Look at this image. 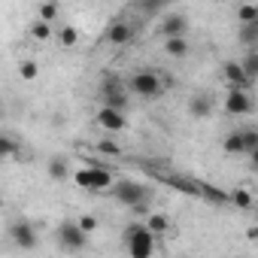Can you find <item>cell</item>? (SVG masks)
<instances>
[{
    "label": "cell",
    "instance_id": "obj_4",
    "mask_svg": "<svg viewBox=\"0 0 258 258\" xmlns=\"http://www.w3.org/2000/svg\"><path fill=\"white\" fill-rule=\"evenodd\" d=\"M73 179H76V185L79 188H88V191H94V195H100V191H109L112 188V173L106 170V167H82V170H76L73 173Z\"/></svg>",
    "mask_w": 258,
    "mask_h": 258
},
{
    "label": "cell",
    "instance_id": "obj_15",
    "mask_svg": "<svg viewBox=\"0 0 258 258\" xmlns=\"http://www.w3.org/2000/svg\"><path fill=\"white\" fill-rule=\"evenodd\" d=\"M167 228H170V219H167L164 213H152V216H146V231H149L155 240H158Z\"/></svg>",
    "mask_w": 258,
    "mask_h": 258
},
{
    "label": "cell",
    "instance_id": "obj_11",
    "mask_svg": "<svg viewBox=\"0 0 258 258\" xmlns=\"http://www.w3.org/2000/svg\"><path fill=\"white\" fill-rule=\"evenodd\" d=\"M164 182H167L170 188H176V191L188 195V198H201V182H198V179H191V176H182V173H167V176H164Z\"/></svg>",
    "mask_w": 258,
    "mask_h": 258
},
{
    "label": "cell",
    "instance_id": "obj_13",
    "mask_svg": "<svg viewBox=\"0 0 258 258\" xmlns=\"http://www.w3.org/2000/svg\"><path fill=\"white\" fill-rule=\"evenodd\" d=\"M222 76H225V82L231 85V88H240V91H249V79L243 76V70H240V64L237 61H225L222 64Z\"/></svg>",
    "mask_w": 258,
    "mask_h": 258
},
{
    "label": "cell",
    "instance_id": "obj_30",
    "mask_svg": "<svg viewBox=\"0 0 258 258\" xmlns=\"http://www.w3.org/2000/svg\"><path fill=\"white\" fill-rule=\"evenodd\" d=\"M76 228H79L82 234H91V231L97 228V219H94V216H82V219L76 222Z\"/></svg>",
    "mask_w": 258,
    "mask_h": 258
},
{
    "label": "cell",
    "instance_id": "obj_10",
    "mask_svg": "<svg viewBox=\"0 0 258 258\" xmlns=\"http://www.w3.org/2000/svg\"><path fill=\"white\" fill-rule=\"evenodd\" d=\"M103 40L112 43V46L131 43V40H134V25H127V22H109L106 31H103Z\"/></svg>",
    "mask_w": 258,
    "mask_h": 258
},
{
    "label": "cell",
    "instance_id": "obj_16",
    "mask_svg": "<svg viewBox=\"0 0 258 258\" xmlns=\"http://www.w3.org/2000/svg\"><path fill=\"white\" fill-rule=\"evenodd\" d=\"M164 52H167L170 58H185V55L191 52V46H188L185 37H173V40H164Z\"/></svg>",
    "mask_w": 258,
    "mask_h": 258
},
{
    "label": "cell",
    "instance_id": "obj_21",
    "mask_svg": "<svg viewBox=\"0 0 258 258\" xmlns=\"http://www.w3.org/2000/svg\"><path fill=\"white\" fill-rule=\"evenodd\" d=\"M222 149H225L228 155H243V134H240V131L228 134V137H225V143H222Z\"/></svg>",
    "mask_w": 258,
    "mask_h": 258
},
{
    "label": "cell",
    "instance_id": "obj_25",
    "mask_svg": "<svg viewBox=\"0 0 258 258\" xmlns=\"http://www.w3.org/2000/svg\"><path fill=\"white\" fill-rule=\"evenodd\" d=\"M19 76H22V79H28V82H31V79H37V76H40V64H37V61H22Z\"/></svg>",
    "mask_w": 258,
    "mask_h": 258
},
{
    "label": "cell",
    "instance_id": "obj_23",
    "mask_svg": "<svg viewBox=\"0 0 258 258\" xmlns=\"http://www.w3.org/2000/svg\"><path fill=\"white\" fill-rule=\"evenodd\" d=\"M76 40H79V34H76V28H73V25H64V28L58 31V43H61L64 49L76 46Z\"/></svg>",
    "mask_w": 258,
    "mask_h": 258
},
{
    "label": "cell",
    "instance_id": "obj_31",
    "mask_svg": "<svg viewBox=\"0 0 258 258\" xmlns=\"http://www.w3.org/2000/svg\"><path fill=\"white\" fill-rule=\"evenodd\" d=\"M167 4H164V0H149V4H140V10L143 13H161Z\"/></svg>",
    "mask_w": 258,
    "mask_h": 258
},
{
    "label": "cell",
    "instance_id": "obj_29",
    "mask_svg": "<svg viewBox=\"0 0 258 258\" xmlns=\"http://www.w3.org/2000/svg\"><path fill=\"white\" fill-rule=\"evenodd\" d=\"M97 152H103V155H121V146L115 140H100L97 143Z\"/></svg>",
    "mask_w": 258,
    "mask_h": 258
},
{
    "label": "cell",
    "instance_id": "obj_7",
    "mask_svg": "<svg viewBox=\"0 0 258 258\" xmlns=\"http://www.w3.org/2000/svg\"><path fill=\"white\" fill-rule=\"evenodd\" d=\"M185 31H188V19H185L182 13H170V16H164V19H161V25H158V34H161L164 40L185 37Z\"/></svg>",
    "mask_w": 258,
    "mask_h": 258
},
{
    "label": "cell",
    "instance_id": "obj_8",
    "mask_svg": "<svg viewBox=\"0 0 258 258\" xmlns=\"http://www.w3.org/2000/svg\"><path fill=\"white\" fill-rule=\"evenodd\" d=\"M225 109L231 115H249L252 112V94L249 91H240V88H231L228 97H225Z\"/></svg>",
    "mask_w": 258,
    "mask_h": 258
},
{
    "label": "cell",
    "instance_id": "obj_32",
    "mask_svg": "<svg viewBox=\"0 0 258 258\" xmlns=\"http://www.w3.org/2000/svg\"><path fill=\"white\" fill-rule=\"evenodd\" d=\"M0 115H4V103H0Z\"/></svg>",
    "mask_w": 258,
    "mask_h": 258
},
{
    "label": "cell",
    "instance_id": "obj_26",
    "mask_svg": "<svg viewBox=\"0 0 258 258\" xmlns=\"http://www.w3.org/2000/svg\"><path fill=\"white\" fill-rule=\"evenodd\" d=\"M55 19H58V7H55V4H43V7H40V19H37V22L52 25Z\"/></svg>",
    "mask_w": 258,
    "mask_h": 258
},
{
    "label": "cell",
    "instance_id": "obj_19",
    "mask_svg": "<svg viewBox=\"0 0 258 258\" xmlns=\"http://www.w3.org/2000/svg\"><path fill=\"white\" fill-rule=\"evenodd\" d=\"M228 204H234L237 210H252V191L249 188H234V191H228Z\"/></svg>",
    "mask_w": 258,
    "mask_h": 258
},
{
    "label": "cell",
    "instance_id": "obj_5",
    "mask_svg": "<svg viewBox=\"0 0 258 258\" xmlns=\"http://www.w3.org/2000/svg\"><path fill=\"white\" fill-rule=\"evenodd\" d=\"M100 100H103V106L106 109H124L127 106V94H124V82L118 79V76H103V82H100Z\"/></svg>",
    "mask_w": 258,
    "mask_h": 258
},
{
    "label": "cell",
    "instance_id": "obj_6",
    "mask_svg": "<svg viewBox=\"0 0 258 258\" xmlns=\"http://www.w3.org/2000/svg\"><path fill=\"white\" fill-rule=\"evenodd\" d=\"M55 237H58V246L67 249V252H82L88 246V234H82L76 228V222H61L58 231H55Z\"/></svg>",
    "mask_w": 258,
    "mask_h": 258
},
{
    "label": "cell",
    "instance_id": "obj_24",
    "mask_svg": "<svg viewBox=\"0 0 258 258\" xmlns=\"http://www.w3.org/2000/svg\"><path fill=\"white\" fill-rule=\"evenodd\" d=\"M240 40H243L249 49H255V46H258V22H255V25H243V31H240Z\"/></svg>",
    "mask_w": 258,
    "mask_h": 258
},
{
    "label": "cell",
    "instance_id": "obj_9",
    "mask_svg": "<svg viewBox=\"0 0 258 258\" xmlns=\"http://www.w3.org/2000/svg\"><path fill=\"white\" fill-rule=\"evenodd\" d=\"M10 237H13V243L19 246V249H34L40 240H37V231H34V225L31 222H16L13 228H10Z\"/></svg>",
    "mask_w": 258,
    "mask_h": 258
},
{
    "label": "cell",
    "instance_id": "obj_20",
    "mask_svg": "<svg viewBox=\"0 0 258 258\" xmlns=\"http://www.w3.org/2000/svg\"><path fill=\"white\" fill-rule=\"evenodd\" d=\"M240 70H243V76H246L249 82H255V76H258V52H255V49H249V55L243 58Z\"/></svg>",
    "mask_w": 258,
    "mask_h": 258
},
{
    "label": "cell",
    "instance_id": "obj_18",
    "mask_svg": "<svg viewBox=\"0 0 258 258\" xmlns=\"http://www.w3.org/2000/svg\"><path fill=\"white\" fill-rule=\"evenodd\" d=\"M49 176L52 179H67V173H70V164H67V158L64 155H55V158H49Z\"/></svg>",
    "mask_w": 258,
    "mask_h": 258
},
{
    "label": "cell",
    "instance_id": "obj_22",
    "mask_svg": "<svg viewBox=\"0 0 258 258\" xmlns=\"http://www.w3.org/2000/svg\"><path fill=\"white\" fill-rule=\"evenodd\" d=\"M240 134H243V155H252L255 158V152H258V131L246 127V131H240Z\"/></svg>",
    "mask_w": 258,
    "mask_h": 258
},
{
    "label": "cell",
    "instance_id": "obj_27",
    "mask_svg": "<svg viewBox=\"0 0 258 258\" xmlns=\"http://www.w3.org/2000/svg\"><path fill=\"white\" fill-rule=\"evenodd\" d=\"M237 19H240L243 25H255V22H258V7H240V10H237Z\"/></svg>",
    "mask_w": 258,
    "mask_h": 258
},
{
    "label": "cell",
    "instance_id": "obj_12",
    "mask_svg": "<svg viewBox=\"0 0 258 258\" xmlns=\"http://www.w3.org/2000/svg\"><path fill=\"white\" fill-rule=\"evenodd\" d=\"M94 121L103 127V131H121V127L127 124L124 112H118V109H106V106H100V112H97Z\"/></svg>",
    "mask_w": 258,
    "mask_h": 258
},
{
    "label": "cell",
    "instance_id": "obj_17",
    "mask_svg": "<svg viewBox=\"0 0 258 258\" xmlns=\"http://www.w3.org/2000/svg\"><path fill=\"white\" fill-rule=\"evenodd\" d=\"M201 198L210 204H228V191L219 185H210V182H201Z\"/></svg>",
    "mask_w": 258,
    "mask_h": 258
},
{
    "label": "cell",
    "instance_id": "obj_3",
    "mask_svg": "<svg viewBox=\"0 0 258 258\" xmlns=\"http://www.w3.org/2000/svg\"><path fill=\"white\" fill-rule=\"evenodd\" d=\"M127 85H131V91L137 97H146V100H155L158 94H164V82L158 76V70H134V76L127 79Z\"/></svg>",
    "mask_w": 258,
    "mask_h": 258
},
{
    "label": "cell",
    "instance_id": "obj_1",
    "mask_svg": "<svg viewBox=\"0 0 258 258\" xmlns=\"http://www.w3.org/2000/svg\"><path fill=\"white\" fill-rule=\"evenodd\" d=\"M155 237L146 231V225H127L124 228V246H127V255L131 258H152L155 255Z\"/></svg>",
    "mask_w": 258,
    "mask_h": 258
},
{
    "label": "cell",
    "instance_id": "obj_28",
    "mask_svg": "<svg viewBox=\"0 0 258 258\" xmlns=\"http://www.w3.org/2000/svg\"><path fill=\"white\" fill-rule=\"evenodd\" d=\"M31 37H34V40H49V37H52V25L34 22V25H31Z\"/></svg>",
    "mask_w": 258,
    "mask_h": 258
},
{
    "label": "cell",
    "instance_id": "obj_14",
    "mask_svg": "<svg viewBox=\"0 0 258 258\" xmlns=\"http://www.w3.org/2000/svg\"><path fill=\"white\" fill-rule=\"evenodd\" d=\"M213 109H216V103H213V97H210L207 91H198V94L188 100V112H191L195 118H210Z\"/></svg>",
    "mask_w": 258,
    "mask_h": 258
},
{
    "label": "cell",
    "instance_id": "obj_2",
    "mask_svg": "<svg viewBox=\"0 0 258 258\" xmlns=\"http://www.w3.org/2000/svg\"><path fill=\"white\" fill-rule=\"evenodd\" d=\"M112 198L118 201V204H124V207H140V204H149V198H152V188L149 185H143V182H134V179H118V182H112Z\"/></svg>",
    "mask_w": 258,
    "mask_h": 258
}]
</instances>
